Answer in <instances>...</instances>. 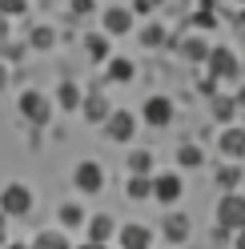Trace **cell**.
<instances>
[{
    "label": "cell",
    "mask_w": 245,
    "mask_h": 249,
    "mask_svg": "<svg viewBox=\"0 0 245 249\" xmlns=\"http://www.w3.org/2000/svg\"><path fill=\"white\" fill-rule=\"evenodd\" d=\"M217 225L229 229V233L245 229V197H241L237 189H229V193L217 201Z\"/></svg>",
    "instance_id": "6da1fadb"
},
{
    "label": "cell",
    "mask_w": 245,
    "mask_h": 249,
    "mask_svg": "<svg viewBox=\"0 0 245 249\" xmlns=\"http://www.w3.org/2000/svg\"><path fill=\"white\" fill-rule=\"evenodd\" d=\"M20 117L28 124H49L52 121V101L44 92H36V89H24L20 92Z\"/></svg>",
    "instance_id": "7a4b0ae2"
},
{
    "label": "cell",
    "mask_w": 245,
    "mask_h": 249,
    "mask_svg": "<svg viewBox=\"0 0 245 249\" xmlns=\"http://www.w3.org/2000/svg\"><path fill=\"white\" fill-rule=\"evenodd\" d=\"M0 209L12 213V217H24L28 209H33V189L20 181H8L4 189H0Z\"/></svg>",
    "instance_id": "3957f363"
},
{
    "label": "cell",
    "mask_w": 245,
    "mask_h": 249,
    "mask_svg": "<svg viewBox=\"0 0 245 249\" xmlns=\"http://www.w3.org/2000/svg\"><path fill=\"white\" fill-rule=\"evenodd\" d=\"M72 185H76L81 193L93 197V193H101V189H105V169H101L97 161H81V165L72 169Z\"/></svg>",
    "instance_id": "277c9868"
},
{
    "label": "cell",
    "mask_w": 245,
    "mask_h": 249,
    "mask_svg": "<svg viewBox=\"0 0 245 249\" xmlns=\"http://www.w3.org/2000/svg\"><path fill=\"white\" fill-rule=\"evenodd\" d=\"M209 72L217 76V81H233V76L241 72V65H237V56H233V49H225V44H217V49H209Z\"/></svg>",
    "instance_id": "5b68a950"
},
{
    "label": "cell",
    "mask_w": 245,
    "mask_h": 249,
    "mask_svg": "<svg viewBox=\"0 0 245 249\" xmlns=\"http://www.w3.org/2000/svg\"><path fill=\"white\" fill-rule=\"evenodd\" d=\"M133 133H137V117L133 113L113 108V113L105 117V137H109V141H133Z\"/></svg>",
    "instance_id": "8992f818"
},
{
    "label": "cell",
    "mask_w": 245,
    "mask_h": 249,
    "mask_svg": "<svg viewBox=\"0 0 245 249\" xmlns=\"http://www.w3.org/2000/svg\"><path fill=\"white\" fill-rule=\"evenodd\" d=\"M181 193H185V185H181L177 173H157V177H153V197H157L161 205H173V201H181Z\"/></svg>",
    "instance_id": "52a82bcc"
},
{
    "label": "cell",
    "mask_w": 245,
    "mask_h": 249,
    "mask_svg": "<svg viewBox=\"0 0 245 249\" xmlns=\"http://www.w3.org/2000/svg\"><path fill=\"white\" fill-rule=\"evenodd\" d=\"M141 117H145V124H153V129H165V124L173 121V101L169 97H149L145 108H141Z\"/></svg>",
    "instance_id": "ba28073f"
},
{
    "label": "cell",
    "mask_w": 245,
    "mask_h": 249,
    "mask_svg": "<svg viewBox=\"0 0 245 249\" xmlns=\"http://www.w3.org/2000/svg\"><path fill=\"white\" fill-rule=\"evenodd\" d=\"M217 149L225 153L229 161H241V157H245V129H237V124H225L221 137H217Z\"/></svg>",
    "instance_id": "9c48e42d"
},
{
    "label": "cell",
    "mask_w": 245,
    "mask_h": 249,
    "mask_svg": "<svg viewBox=\"0 0 245 249\" xmlns=\"http://www.w3.org/2000/svg\"><path fill=\"white\" fill-rule=\"evenodd\" d=\"M105 33L109 36H125V33H133V12L129 8H105Z\"/></svg>",
    "instance_id": "30bf717a"
},
{
    "label": "cell",
    "mask_w": 245,
    "mask_h": 249,
    "mask_svg": "<svg viewBox=\"0 0 245 249\" xmlns=\"http://www.w3.org/2000/svg\"><path fill=\"white\" fill-rule=\"evenodd\" d=\"M88 241H97V245H105V241H109L113 237V233H117V225H113V217L109 213H97V217H88Z\"/></svg>",
    "instance_id": "8fae6325"
},
{
    "label": "cell",
    "mask_w": 245,
    "mask_h": 249,
    "mask_svg": "<svg viewBox=\"0 0 245 249\" xmlns=\"http://www.w3.org/2000/svg\"><path fill=\"white\" fill-rule=\"evenodd\" d=\"M81 108H85V121H93V124H105V117L113 113V105H109V97H88V101H81Z\"/></svg>",
    "instance_id": "7c38bea8"
},
{
    "label": "cell",
    "mask_w": 245,
    "mask_h": 249,
    "mask_svg": "<svg viewBox=\"0 0 245 249\" xmlns=\"http://www.w3.org/2000/svg\"><path fill=\"white\" fill-rule=\"evenodd\" d=\"M149 241H153V233L145 225H125L121 229V249H149Z\"/></svg>",
    "instance_id": "4fadbf2b"
},
{
    "label": "cell",
    "mask_w": 245,
    "mask_h": 249,
    "mask_svg": "<svg viewBox=\"0 0 245 249\" xmlns=\"http://www.w3.org/2000/svg\"><path fill=\"white\" fill-rule=\"evenodd\" d=\"M165 237H169L173 245H181L189 237V217L185 213H169V217H165Z\"/></svg>",
    "instance_id": "5bb4252c"
},
{
    "label": "cell",
    "mask_w": 245,
    "mask_h": 249,
    "mask_svg": "<svg viewBox=\"0 0 245 249\" xmlns=\"http://www.w3.org/2000/svg\"><path fill=\"white\" fill-rule=\"evenodd\" d=\"M133 72H137V69H133V60H129V56H113V60H109V81L129 85V81H133Z\"/></svg>",
    "instance_id": "9a60e30c"
},
{
    "label": "cell",
    "mask_w": 245,
    "mask_h": 249,
    "mask_svg": "<svg viewBox=\"0 0 245 249\" xmlns=\"http://www.w3.org/2000/svg\"><path fill=\"white\" fill-rule=\"evenodd\" d=\"M125 189H129L133 201H145V197H153V177H149V173H133Z\"/></svg>",
    "instance_id": "2e32d148"
},
{
    "label": "cell",
    "mask_w": 245,
    "mask_h": 249,
    "mask_svg": "<svg viewBox=\"0 0 245 249\" xmlns=\"http://www.w3.org/2000/svg\"><path fill=\"white\" fill-rule=\"evenodd\" d=\"M81 101H85V97H81V89H76L72 81H65V85L56 89V105L69 108V113H72V108H81Z\"/></svg>",
    "instance_id": "e0dca14e"
},
{
    "label": "cell",
    "mask_w": 245,
    "mask_h": 249,
    "mask_svg": "<svg viewBox=\"0 0 245 249\" xmlns=\"http://www.w3.org/2000/svg\"><path fill=\"white\" fill-rule=\"evenodd\" d=\"M181 56H185V60H205L209 56L205 36H185V40H181Z\"/></svg>",
    "instance_id": "ac0fdd59"
},
{
    "label": "cell",
    "mask_w": 245,
    "mask_h": 249,
    "mask_svg": "<svg viewBox=\"0 0 245 249\" xmlns=\"http://www.w3.org/2000/svg\"><path fill=\"white\" fill-rule=\"evenodd\" d=\"M85 44H88V56L93 60H109V33H88Z\"/></svg>",
    "instance_id": "d6986e66"
},
{
    "label": "cell",
    "mask_w": 245,
    "mask_h": 249,
    "mask_svg": "<svg viewBox=\"0 0 245 249\" xmlns=\"http://www.w3.org/2000/svg\"><path fill=\"white\" fill-rule=\"evenodd\" d=\"M213 117H217L221 124H229L237 117V97H213Z\"/></svg>",
    "instance_id": "ffe728a7"
},
{
    "label": "cell",
    "mask_w": 245,
    "mask_h": 249,
    "mask_svg": "<svg viewBox=\"0 0 245 249\" xmlns=\"http://www.w3.org/2000/svg\"><path fill=\"white\" fill-rule=\"evenodd\" d=\"M193 24L201 28V33H209V28H217V12H213V0H201V8L193 12Z\"/></svg>",
    "instance_id": "44dd1931"
},
{
    "label": "cell",
    "mask_w": 245,
    "mask_h": 249,
    "mask_svg": "<svg viewBox=\"0 0 245 249\" xmlns=\"http://www.w3.org/2000/svg\"><path fill=\"white\" fill-rule=\"evenodd\" d=\"M201 161H205L201 145H181V149H177V165H181V169H197Z\"/></svg>",
    "instance_id": "7402d4cb"
},
{
    "label": "cell",
    "mask_w": 245,
    "mask_h": 249,
    "mask_svg": "<svg viewBox=\"0 0 245 249\" xmlns=\"http://www.w3.org/2000/svg\"><path fill=\"white\" fill-rule=\"evenodd\" d=\"M28 249H72V245H69L65 233H36V241Z\"/></svg>",
    "instance_id": "603a6c76"
},
{
    "label": "cell",
    "mask_w": 245,
    "mask_h": 249,
    "mask_svg": "<svg viewBox=\"0 0 245 249\" xmlns=\"http://www.w3.org/2000/svg\"><path fill=\"white\" fill-rule=\"evenodd\" d=\"M56 217H60V225H65V229H81L85 225V209L81 205H60Z\"/></svg>",
    "instance_id": "cb8c5ba5"
},
{
    "label": "cell",
    "mask_w": 245,
    "mask_h": 249,
    "mask_svg": "<svg viewBox=\"0 0 245 249\" xmlns=\"http://www.w3.org/2000/svg\"><path fill=\"white\" fill-rule=\"evenodd\" d=\"M129 169L133 173H153V153L149 149H133L129 153Z\"/></svg>",
    "instance_id": "d4e9b609"
},
{
    "label": "cell",
    "mask_w": 245,
    "mask_h": 249,
    "mask_svg": "<svg viewBox=\"0 0 245 249\" xmlns=\"http://www.w3.org/2000/svg\"><path fill=\"white\" fill-rule=\"evenodd\" d=\"M217 185H221L225 193H229V189H237V185H241V165H237V161H233V165H225L221 173H217Z\"/></svg>",
    "instance_id": "484cf974"
},
{
    "label": "cell",
    "mask_w": 245,
    "mask_h": 249,
    "mask_svg": "<svg viewBox=\"0 0 245 249\" xmlns=\"http://www.w3.org/2000/svg\"><path fill=\"white\" fill-rule=\"evenodd\" d=\"M28 40H33V49H52L56 33H52L49 24H40V28H33V36H28Z\"/></svg>",
    "instance_id": "4316f807"
},
{
    "label": "cell",
    "mask_w": 245,
    "mask_h": 249,
    "mask_svg": "<svg viewBox=\"0 0 245 249\" xmlns=\"http://www.w3.org/2000/svg\"><path fill=\"white\" fill-rule=\"evenodd\" d=\"M141 44H149V49H161V44H165V28H161V24H149L145 33H141Z\"/></svg>",
    "instance_id": "83f0119b"
},
{
    "label": "cell",
    "mask_w": 245,
    "mask_h": 249,
    "mask_svg": "<svg viewBox=\"0 0 245 249\" xmlns=\"http://www.w3.org/2000/svg\"><path fill=\"white\" fill-rule=\"evenodd\" d=\"M24 8H28V0H0V12L4 17H20Z\"/></svg>",
    "instance_id": "f1b7e54d"
},
{
    "label": "cell",
    "mask_w": 245,
    "mask_h": 249,
    "mask_svg": "<svg viewBox=\"0 0 245 249\" xmlns=\"http://www.w3.org/2000/svg\"><path fill=\"white\" fill-rule=\"evenodd\" d=\"M197 92H205V97H213V92H217V76H205V81H197Z\"/></svg>",
    "instance_id": "f546056e"
},
{
    "label": "cell",
    "mask_w": 245,
    "mask_h": 249,
    "mask_svg": "<svg viewBox=\"0 0 245 249\" xmlns=\"http://www.w3.org/2000/svg\"><path fill=\"white\" fill-rule=\"evenodd\" d=\"M72 12L76 17H88V12H93V0H72Z\"/></svg>",
    "instance_id": "4dcf8cb0"
},
{
    "label": "cell",
    "mask_w": 245,
    "mask_h": 249,
    "mask_svg": "<svg viewBox=\"0 0 245 249\" xmlns=\"http://www.w3.org/2000/svg\"><path fill=\"white\" fill-rule=\"evenodd\" d=\"M233 249H245V229H237V233H233Z\"/></svg>",
    "instance_id": "1f68e13d"
},
{
    "label": "cell",
    "mask_w": 245,
    "mask_h": 249,
    "mask_svg": "<svg viewBox=\"0 0 245 249\" xmlns=\"http://www.w3.org/2000/svg\"><path fill=\"white\" fill-rule=\"evenodd\" d=\"M4 89H8V69L0 65V92H4Z\"/></svg>",
    "instance_id": "d6a6232c"
},
{
    "label": "cell",
    "mask_w": 245,
    "mask_h": 249,
    "mask_svg": "<svg viewBox=\"0 0 245 249\" xmlns=\"http://www.w3.org/2000/svg\"><path fill=\"white\" fill-rule=\"evenodd\" d=\"M8 249H28V245H20V241H8Z\"/></svg>",
    "instance_id": "836d02e7"
},
{
    "label": "cell",
    "mask_w": 245,
    "mask_h": 249,
    "mask_svg": "<svg viewBox=\"0 0 245 249\" xmlns=\"http://www.w3.org/2000/svg\"><path fill=\"white\" fill-rule=\"evenodd\" d=\"M4 217H8V213H4V209H0V233H4Z\"/></svg>",
    "instance_id": "e575fe53"
},
{
    "label": "cell",
    "mask_w": 245,
    "mask_h": 249,
    "mask_svg": "<svg viewBox=\"0 0 245 249\" xmlns=\"http://www.w3.org/2000/svg\"><path fill=\"white\" fill-rule=\"evenodd\" d=\"M237 105H245V89H241V92H237Z\"/></svg>",
    "instance_id": "d590c367"
},
{
    "label": "cell",
    "mask_w": 245,
    "mask_h": 249,
    "mask_svg": "<svg viewBox=\"0 0 245 249\" xmlns=\"http://www.w3.org/2000/svg\"><path fill=\"white\" fill-rule=\"evenodd\" d=\"M85 249H105V245H97V241H88V245H85Z\"/></svg>",
    "instance_id": "8d00e7d4"
},
{
    "label": "cell",
    "mask_w": 245,
    "mask_h": 249,
    "mask_svg": "<svg viewBox=\"0 0 245 249\" xmlns=\"http://www.w3.org/2000/svg\"><path fill=\"white\" fill-rule=\"evenodd\" d=\"M241 33H245V17H241Z\"/></svg>",
    "instance_id": "74e56055"
}]
</instances>
